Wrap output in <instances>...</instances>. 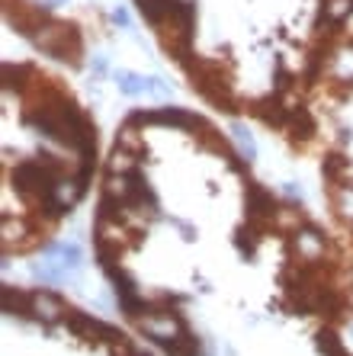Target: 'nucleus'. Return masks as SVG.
<instances>
[{
	"label": "nucleus",
	"instance_id": "nucleus-1",
	"mask_svg": "<svg viewBox=\"0 0 353 356\" xmlns=\"http://www.w3.org/2000/svg\"><path fill=\"white\" fill-rule=\"evenodd\" d=\"M167 356H199V340L196 337H189L187 331L180 334V337H173L164 343Z\"/></svg>",
	"mask_w": 353,
	"mask_h": 356
},
{
	"label": "nucleus",
	"instance_id": "nucleus-2",
	"mask_svg": "<svg viewBox=\"0 0 353 356\" xmlns=\"http://www.w3.org/2000/svg\"><path fill=\"white\" fill-rule=\"evenodd\" d=\"M315 347H318L324 356H347L344 353V343L337 340L334 331H318V337H315Z\"/></svg>",
	"mask_w": 353,
	"mask_h": 356
},
{
	"label": "nucleus",
	"instance_id": "nucleus-3",
	"mask_svg": "<svg viewBox=\"0 0 353 356\" xmlns=\"http://www.w3.org/2000/svg\"><path fill=\"white\" fill-rule=\"evenodd\" d=\"M113 19L119 26H129V13H125V10H113Z\"/></svg>",
	"mask_w": 353,
	"mask_h": 356
},
{
	"label": "nucleus",
	"instance_id": "nucleus-4",
	"mask_svg": "<svg viewBox=\"0 0 353 356\" xmlns=\"http://www.w3.org/2000/svg\"><path fill=\"white\" fill-rule=\"evenodd\" d=\"M61 3H68V0H52V7H61Z\"/></svg>",
	"mask_w": 353,
	"mask_h": 356
}]
</instances>
